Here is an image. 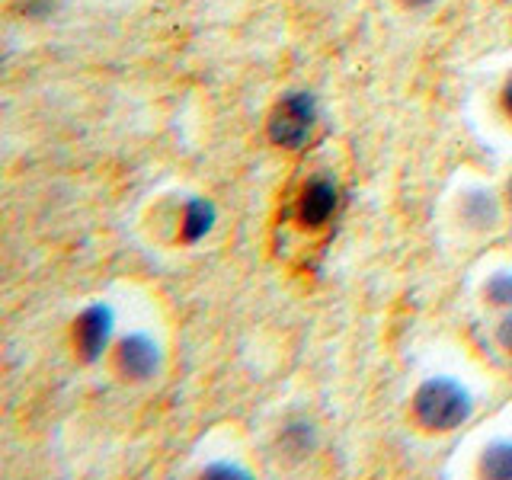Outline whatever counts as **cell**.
Segmentation results:
<instances>
[{"instance_id": "cell-1", "label": "cell", "mask_w": 512, "mask_h": 480, "mask_svg": "<svg viewBox=\"0 0 512 480\" xmlns=\"http://www.w3.org/2000/svg\"><path fill=\"white\" fill-rule=\"evenodd\" d=\"M413 416L429 432H448L471 416V397L452 378H432L413 394Z\"/></svg>"}, {"instance_id": "cell-2", "label": "cell", "mask_w": 512, "mask_h": 480, "mask_svg": "<svg viewBox=\"0 0 512 480\" xmlns=\"http://www.w3.org/2000/svg\"><path fill=\"white\" fill-rule=\"evenodd\" d=\"M314 122H317L314 96L304 93V90H295V93H285L282 100L276 103V109L269 112L266 132H269L272 144L295 151V148H301V144L311 138Z\"/></svg>"}, {"instance_id": "cell-3", "label": "cell", "mask_w": 512, "mask_h": 480, "mask_svg": "<svg viewBox=\"0 0 512 480\" xmlns=\"http://www.w3.org/2000/svg\"><path fill=\"white\" fill-rule=\"evenodd\" d=\"M112 333V311L106 304H93L74 320V349L84 362H96L109 346Z\"/></svg>"}, {"instance_id": "cell-4", "label": "cell", "mask_w": 512, "mask_h": 480, "mask_svg": "<svg viewBox=\"0 0 512 480\" xmlns=\"http://www.w3.org/2000/svg\"><path fill=\"white\" fill-rule=\"evenodd\" d=\"M116 372L125 378V381H148L157 365H160V349L154 340H148V336H125V340L119 343L116 349Z\"/></svg>"}, {"instance_id": "cell-5", "label": "cell", "mask_w": 512, "mask_h": 480, "mask_svg": "<svg viewBox=\"0 0 512 480\" xmlns=\"http://www.w3.org/2000/svg\"><path fill=\"white\" fill-rule=\"evenodd\" d=\"M336 199H340V192H336L330 180H311L301 189L298 205H295L298 224L301 228H320V224H327L330 215L336 212Z\"/></svg>"}, {"instance_id": "cell-6", "label": "cell", "mask_w": 512, "mask_h": 480, "mask_svg": "<svg viewBox=\"0 0 512 480\" xmlns=\"http://www.w3.org/2000/svg\"><path fill=\"white\" fill-rule=\"evenodd\" d=\"M461 215L471 228H493L496 218H500V205H496L493 192L471 189L468 196L461 199Z\"/></svg>"}, {"instance_id": "cell-7", "label": "cell", "mask_w": 512, "mask_h": 480, "mask_svg": "<svg viewBox=\"0 0 512 480\" xmlns=\"http://www.w3.org/2000/svg\"><path fill=\"white\" fill-rule=\"evenodd\" d=\"M215 224V208L212 202L205 199H192L186 208H183V218H180V234L186 244H196V240H202L208 231H212Z\"/></svg>"}, {"instance_id": "cell-8", "label": "cell", "mask_w": 512, "mask_h": 480, "mask_svg": "<svg viewBox=\"0 0 512 480\" xmlns=\"http://www.w3.org/2000/svg\"><path fill=\"white\" fill-rule=\"evenodd\" d=\"M480 474L509 480L512 477V442H493L490 448H484V455H480Z\"/></svg>"}, {"instance_id": "cell-9", "label": "cell", "mask_w": 512, "mask_h": 480, "mask_svg": "<svg viewBox=\"0 0 512 480\" xmlns=\"http://www.w3.org/2000/svg\"><path fill=\"white\" fill-rule=\"evenodd\" d=\"M484 295L493 304H503V308H509V304H512V272H496V276L484 285Z\"/></svg>"}, {"instance_id": "cell-10", "label": "cell", "mask_w": 512, "mask_h": 480, "mask_svg": "<svg viewBox=\"0 0 512 480\" xmlns=\"http://www.w3.org/2000/svg\"><path fill=\"white\" fill-rule=\"evenodd\" d=\"M496 336H500L503 349L512 352V314H506V317L500 320V330H496Z\"/></svg>"}, {"instance_id": "cell-11", "label": "cell", "mask_w": 512, "mask_h": 480, "mask_svg": "<svg viewBox=\"0 0 512 480\" xmlns=\"http://www.w3.org/2000/svg\"><path fill=\"white\" fill-rule=\"evenodd\" d=\"M208 477H244L240 468H231V464H215V468H205Z\"/></svg>"}, {"instance_id": "cell-12", "label": "cell", "mask_w": 512, "mask_h": 480, "mask_svg": "<svg viewBox=\"0 0 512 480\" xmlns=\"http://www.w3.org/2000/svg\"><path fill=\"white\" fill-rule=\"evenodd\" d=\"M503 106H506V112H509V116H512V74H509L506 87H503Z\"/></svg>"}, {"instance_id": "cell-13", "label": "cell", "mask_w": 512, "mask_h": 480, "mask_svg": "<svg viewBox=\"0 0 512 480\" xmlns=\"http://www.w3.org/2000/svg\"><path fill=\"white\" fill-rule=\"evenodd\" d=\"M404 7H413V10H420V7H429V4H436V0H400Z\"/></svg>"}]
</instances>
